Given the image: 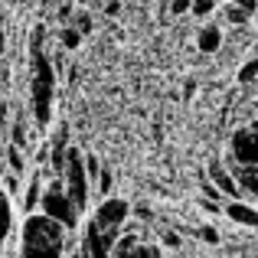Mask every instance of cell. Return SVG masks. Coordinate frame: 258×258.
Wrapping results in <instances>:
<instances>
[{"label":"cell","instance_id":"30bf717a","mask_svg":"<svg viewBox=\"0 0 258 258\" xmlns=\"http://www.w3.org/2000/svg\"><path fill=\"white\" fill-rule=\"evenodd\" d=\"M43 189H46L43 173H33V180L26 183V189H23V216L39 213V203H43Z\"/></svg>","mask_w":258,"mask_h":258},{"label":"cell","instance_id":"4316f807","mask_svg":"<svg viewBox=\"0 0 258 258\" xmlns=\"http://www.w3.org/2000/svg\"><path fill=\"white\" fill-rule=\"evenodd\" d=\"M160 242H164L167 248H180V235L170 232V229H167V232H160Z\"/></svg>","mask_w":258,"mask_h":258},{"label":"cell","instance_id":"5bb4252c","mask_svg":"<svg viewBox=\"0 0 258 258\" xmlns=\"http://www.w3.org/2000/svg\"><path fill=\"white\" fill-rule=\"evenodd\" d=\"M111 258H164V255H160L157 245H147V242H141V245L127 248V252H114Z\"/></svg>","mask_w":258,"mask_h":258},{"label":"cell","instance_id":"d4e9b609","mask_svg":"<svg viewBox=\"0 0 258 258\" xmlns=\"http://www.w3.org/2000/svg\"><path fill=\"white\" fill-rule=\"evenodd\" d=\"M203 200H209V203H219V200H226V196L219 193V186H216V183H203Z\"/></svg>","mask_w":258,"mask_h":258},{"label":"cell","instance_id":"8fae6325","mask_svg":"<svg viewBox=\"0 0 258 258\" xmlns=\"http://www.w3.org/2000/svg\"><path fill=\"white\" fill-rule=\"evenodd\" d=\"M219 46H222V30L213 26V23H206L200 30V36H196V49L209 56V52H219Z\"/></svg>","mask_w":258,"mask_h":258},{"label":"cell","instance_id":"cb8c5ba5","mask_svg":"<svg viewBox=\"0 0 258 258\" xmlns=\"http://www.w3.org/2000/svg\"><path fill=\"white\" fill-rule=\"evenodd\" d=\"M196 235H200L203 242H209V245H219V239H222V235H219V229H216V226H203Z\"/></svg>","mask_w":258,"mask_h":258},{"label":"cell","instance_id":"484cf974","mask_svg":"<svg viewBox=\"0 0 258 258\" xmlns=\"http://www.w3.org/2000/svg\"><path fill=\"white\" fill-rule=\"evenodd\" d=\"M189 10H193V0H170V13H176V17H183Z\"/></svg>","mask_w":258,"mask_h":258},{"label":"cell","instance_id":"f546056e","mask_svg":"<svg viewBox=\"0 0 258 258\" xmlns=\"http://www.w3.org/2000/svg\"><path fill=\"white\" fill-rule=\"evenodd\" d=\"M4 52H7V33L0 30V59H4Z\"/></svg>","mask_w":258,"mask_h":258},{"label":"cell","instance_id":"7402d4cb","mask_svg":"<svg viewBox=\"0 0 258 258\" xmlns=\"http://www.w3.org/2000/svg\"><path fill=\"white\" fill-rule=\"evenodd\" d=\"M20 189H23V183H20V176L7 170V173H4V193H7V196H20Z\"/></svg>","mask_w":258,"mask_h":258},{"label":"cell","instance_id":"3957f363","mask_svg":"<svg viewBox=\"0 0 258 258\" xmlns=\"http://www.w3.org/2000/svg\"><path fill=\"white\" fill-rule=\"evenodd\" d=\"M39 213L49 216L52 222H59V226H62L69 235L79 229V219H82L79 206L69 200V193H66V183H62V180H49V183H46L43 203H39Z\"/></svg>","mask_w":258,"mask_h":258},{"label":"cell","instance_id":"9c48e42d","mask_svg":"<svg viewBox=\"0 0 258 258\" xmlns=\"http://www.w3.org/2000/svg\"><path fill=\"white\" fill-rule=\"evenodd\" d=\"M222 213L235 222V226H245V229H258V206L252 203H242V200H229L222 206Z\"/></svg>","mask_w":258,"mask_h":258},{"label":"cell","instance_id":"ffe728a7","mask_svg":"<svg viewBox=\"0 0 258 258\" xmlns=\"http://www.w3.org/2000/svg\"><path fill=\"white\" fill-rule=\"evenodd\" d=\"M213 10H216V0H193V17H200V20H206V17H213Z\"/></svg>","mask_w":258,"mask_h":258},{"label":"cell","instance_id":"277c9868","mask_svg":"<svg viewBox=\"0 0 258 258\" xmlns=\"http://www.w3.org/2000/svg\"><path fill=\"white\" fill-rule=\"evenodd\" d=\"M62 183H66L69 200L79 206V213H85L88 209V193H92V176L85 170V154H79V147H69V154H66Z\"/></svg>","mask_w":258,"mask_h":258},{"label":"cell","instance_id":"f1b7e54d","mask_svg":"<svg viewBox=\"0 0 258 258\" xmlns=\"http://www.w3.org/2000/svg\"><path fill=\"white\" fill-rule=\"evenodd\" d=\"M118 13H121L118 0H105V17H118Z\"/></svg>","mask_w":258,"mask_h":258},{"label":"cell","instance_id":"7a4b0ae2","mask_svg":"<svg viewBox=\"0 0 258 258\" xmlns=\"http://www.w3.org/2000/svg\"><path fill=\"white\" fill-rule=\"evenodd\" d=\"M69 255V232L49 216H23L20 229V258H66Z\"/></svg>","mask_w":258,"mask_h":258},{"label":"cell","instance_id":"7c38bea8","mask_svg":"<svg viewBox=\"0 0 258 258\" xmlns=\"http://www.w3.org/2000/svg\"><path fill=\"white\" fill-rule=\"evenodd\" d=\"M10 232H13V206H10V196L0 189V248L7 245Z\"/></svg>","mask_w":258,"mask_h":258},{"label":"cell","instance_id":"83f0119b","mask_svg":"<svg viewBox=\"0 0 258 258\" xmlns=\"http://www.w3.org/2000/svg\"><path fill=\"white\" fill-rule=\"evenodd\" d=\"M229 4L242 7V10H248V13H255V10H258V0H229Z\"/></svg>","mask_w":258,"mask_h":258},{"label":"cell","instance_id":"d6986e66","mask_svg":"<svg viewBox=\"0 0 258 258\" xmlns=\"http://www.w3.org/2000/svg\"><path fill=\"white\" fill-rule=\"evenodd\" d=\"M72 26H76L82 36H85V33H92V13H88V10H76V17H72Z\"/></svg>","mask_w":258,"mask_h":258},{"label":"cell","instance_id":"52a82bcc","mask_svg":"<svg viewBox=\"0 0 258 258\" xmlns=\"http://www.w3.org/2000/svg\"><path fill=\"white\" fill-rule=\"evenodd\" d=\"M127 216H131V203L118 200V196H108V200H101L98 206H95V216L92 219L98 222L101 229H124L127 226Z\"/></svg>","mask_w":258,"mask_h":258},{"label":"cell","instance_id":"e0dca14e","mask_svg":"<svg viewBox=\"0 0 258 258\" xmlns=\"http://www.w3.org/2000/svg\"><path fill=\"white\" fill-rule=\"evenodd\" d=\"M226 20H229V23H235V26H245L248 20H252V13L242 10V7H235V4H229L226 7Z\"/></svg>","mask_w":258,"mask_h":258},{"label":"cell","instance_id":"603a6c76","mask_svg":"<svg viewBox=\"0 0 258 258\" xmlns=\"http://www.w3.org/2000/svg\"><path fill=\"white\" fill-rule=\"evenodd\" d=\"M85 170H88V176H92V183L98 180V173L105 170V167H101V160L95 157V154H85Z\"/></svg>","mask_w":258,"mask_h":258},{"label":"cell","instance_id":"6da1fadb","mask_svg":"<svg viewBox=\"0 0 258 258\" xmlns=\"http://www.w3.org/2000/svg\"><path fill=\"white\" fill-rule=\"evenodd\" d=\"M43 26H36L30 36V108L39 131L52 124V98H56V66L52 56L43 49Z\"/></svg>","mask_w":258,"mask_h":258},{"label":"cell","instance_id":"1f68e13d","mask_svg":"<svg viewBox=\"0 0 258 258\" xmlns=\"http://www.w3.org/2000/svg\"><path fill=\"white\" fill-rule=\"evenodd\" d=\"M101 4H105V0H101Z\"/></svg>","mask_w":258,"mask_h":258},{"label":"cell","instance_id":"4dcf8cb0","mask_svg":"<svg viewBox=\"0 0 258 258\" xmlns=\"http://www.w3.org/2000/svg\"><path fill=\"white\" fill-rule=\"evenodd\" d=\"M252 127H255V131H258V118H255V121H252Z\"/></svg>","mask_w":258,"mask_h":258},{"label":"cell","instance_id":"ac0fdd59","mask_svg":"<svg viewBox=\"0 0 258 258\" xmlns=\"http://www.w3.org/2000/svg\"><path fill=\"white\" fill-rule=\"evenodd\" d=\"M111 186H114V176H111V170L105 167V170L98 173V180H95V189L101 193V200H108V193H111Z\"/></svg>","mask_w":258,"mask_h":258},{"label":"cell","instance_id":"44dd1931","mask_svg":"<svg viewBox=\"0 0 258 258\" xmlns=\"http://www.w3.org/2000/svg\"><path fill=\"white\" fill-rule=\"evenodd\" d=\"M10 131H13V134H10V144H17L20 151H23V147H26V141H30V138H26V127H23V121L17 118V121H13V127H10Z\"/></svg>","mask_w":258,"mask_h":258},{"label":"cell","instance_id":"ba28073f","mask_svg":"<svg viewBox=\"0 0 258 258\" xmlns=\"http://www.w3.org/2000/svg\"><path fill=\"white\" fill-rule=\"evenodd\" d=\"M206 180H209V183H216L222 196H229V200H239L242 186H239V180H235V173L229 170L226 164H219V160H213V164H209V176H206Z\"/></svg>","mask_w":258,"mask_h":258},{"label":"cell","instance_id":"5b68a950","mask_svg":"<svg viewBox=\"0 0 258 258\" xmlns=\"http://www.w3.org/2000/svg\"><path fill=\"white\" fill-rule=\"evenodd\" d=\"M229 167H242V170H252L258 167V131L252 124L239 127L229 141Z\"/></svg>","mask_w":258,"mask_h":258},{"label":"cell","instance_id":"9a60e30c","mask_svg":"<svg viewBox=\"0 0 258 258\" xmlns=\"http://www.w3.org/2000/svg\"><path fill=\"white\" fill-rule=\"evenodd\" d=\"M7 167H10V173H17V176L26 173V157H23V151H20L17 144L7 147Z\"/></svg>","mask_w":258,"mask_h":258},{"label":"cell","instance_id":"8992f818","mask_svg":"<svg viewBox=\"0 0 258 258\" xmlns=\"http://www.w3.org/2000/svg\"><path fill=\"white\" fill-rule=\"evenodd\" d=\"M118 239H121L118 229H101L95 219H88L85 229H82V248H85L92 258H111V255H114V245H118Z\"/></svg>","mask_w":258,"mask_h":258},{"label":"cell","instance_id":"4fadbf2b","mask_svg":"<svg viewBox=\"0 0 258 258\" xmlns=\"http://www.w3.org/2000/svg\"><path fill=\"white\" fill-rule=\"evenodd\" d=\"M56 36H59V43H62V49L66 52H72V49H79V46H82V33H79L76 30V26H72V23H66V26H59V33H56Z\"/></svg>","mask_w":258,"mask_h":258},{"label":"cell","instance_id":"2e32d148","mask_svg":"<svg viewBox=\"0 0 258 258\" xmlns=\"http://www.w3.org/2000/svg\"><path fill=\"white\" fill-rule=\"evenodd\" d=\"M255 79H258V56H255V59H248V62L242 66L239 76H235V82H239V85H252Z\"/></svg>","mask_w":258,"mask_h":258}]
</instances>
